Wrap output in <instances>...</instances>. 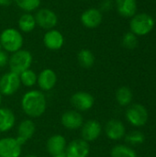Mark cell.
<instances>
[{
    "label": "cell",
    "instance_id": "17",
    "mask_svg": "<svg viewBox=\"0 0 156 157\" xmlns=\"http://www.w3.org/2000/svg\"><path fill=\"white\" fill-rule=\"evenodd\" d=\"M36 132V125L31 120L22 121L17 127V140L21 145H24L29 140H30Z\"/></svg>",
    "mask_w": 156,
    "mask_h": 157
},
{
    "label": "cell",
    "instance_id": "24",
    "mask_svg": "<svg viewBox=\"0 0 156 157\" xmlns=\"http://www.w3.org/2000/svg\"><path fill=\"white\" fill-rule=\"evenodd\" d=\"M13 2L25 13L36 11L40 6V0H13Z\"/></svg>",
    "mask_w": 156,
    "mask_h": 157
},
{
    "label": "cell",
    "instance_id": "27",
    "mask_svg": "<svg viewBox=\"0 0 156 157\" xmlns=\"http://www.w3.org/2000/svg\"><path fill=\"white\" fill-rule=\"evenodd\" d=\"M122 45L128 50H133L138 46V37L131 31L126 32L121 40Z\"/></svg>",
    "mask_w": 156,
    "mask_h": 157
},
{
    "label": "cell",
    "instance_id": "10",
    "mask_svg": "<svg viewBox=\"0 0 156 157\" xmlns=\"http://www.w3.org/2000/svg\"><path fill=\"white\" fill-rule=\"evenodd\" d=\"M89 153V143L83 139H76L67 144L64 155L66 157H87Z\"/></svg>",
    "mask_w": 156,
    "mask_h": 157
},
{
    "label": "cell",
    "instance_id": "2",
    "mask_svg": "<svg viewBox=\"0 0 156 157\" xmlns=\"http://www.w3.org/2000/svg\"><path fill=\"white\" fill-rule=\"evenodd\" d=\"M24 39L21 32L14 28L5 29L0 33V46L6 52L13 53L22 49Z\"/></svg>",
    "mask_w": 156,
    "mask_h": 157
},
{
    "label": "cell",
    "instance_id": "23",
    "mask_svg": "<svg viewBox=\"0 0 156 157\" xmlns=\"http://www.w3.org/2000/svg\"><path fill=\"white\" fill-rule=\"evenodd\" d=\"M116 100L120 106H128L132 100V92L127 86L120 87L116 92Z\"/></svg>",
    "mask_w": 156,
    "mask_h": 157
},
{
    "label": "cell",
    "instance_id": "20",
    "mask_svg": "<svg viewBox=\"0 0 156 157\" xmlns=\"http://www.w3.org/2000/svg\"><path fill=\"white\" fill-rule=\"evenodd\" d=\"M16 124V116L14 112L7 108H0V132H6L14 128Z\"/></svg>",
    "mask_w": 156,
    "mask_h": 157
},
{
    "label": "cell",
    "instance_id": "18",
    "mask_svg": "<svg viewBox=\"0 0 156 157\" xmlns=\"http://www.w3.org/2000/svg\"><path fill=\"white\" fill-rule=\"evenodd\" d=\"M125 126L118 120H110L105 127V132L108 139L113 141L120 140L125 136Z\"/></svg>",
    "mask_w": 156,
    "mask_h": 157
},
{
    "label": "cell",
    "instance_id": "25",
    "mask_svg": "<svg viewBox=\"0 0 156 157\" xmlns=\"http://www.w3.org/2000/svg\"><path fill=\"white\" fill-rule=\"evenodd\" d=\"M111 157H137V155L133 149L127 145L119 144L112 148Z\"/></svg>",
    "mask_w": 156,
    "mask_h": 157
},
{
    "label": "cell",
    "instance_id": "13",
    "mask_svg": "<svg viewBox=\"0 0 156 157\" xmlns=\"http://www.w3.org/2000/svg\"><path fill=\"white\" fill-rule=\"evenodd\" d=\"M61 122L65 129L70 131H74L82 127L84 123V118L81 112L75 109H71L65 111L62 115Z\"/></svg>",
    "mask_w": 156,
    "mask_h": 157
},
{
    "label": "cell",
    "instance_id": "6",
    "mask_svg": "<svg viewBox=\"0 0 156 157\" xmlns=\"http://www.w3.org/2000/svg\"><path fill=\"white\" fill-rule=\"evenodd\" d=\"M34 17L37 25L46 30L54 29L58 23V17L56 13L50 8L38 9Z\"/></svg>",
    "mask_w": 156,
    "mask_h": 157
},
{
    "label": "cell",
    "instance_id": "3",
    "mask_svg": "<svg viewBox=\"0 0 156 157\" xmlns=\"http://www.w3.org/2000/svg\"><path fill=\"white\" fill-rule=\"evenodd\" d=\"M154 18L148 13H136L130 21L131 31L138 36H145L149 34L154 28Z\"/></svg>",
    "mask_w": 156,
    "mask_h": 157
},
{
    "label": "cell",
    "instance_id": "16",
    "mask_svg": "<svg viewBox=\"0 0 156 157\" xmlns=\"http://www.w3.org/2000/svg\"><path fill=\"white\" fill-rule=\"evenodd\" d=\"M57 83V75L52 69H43L38 75L37 84L41 91L51 90Z\"/></svg>",
    "mask_w": 156,
    "mask_h": 157
},
{
    "label": "cell",
    "instance_id": "26",
    "mask_svg": "<svg viewBox=\"0 0 156 157\" xmlns=\"http://www.w3.org/2000/svg\"><path fill=\"white\" fill-rule=\"evenodd\" d=\"M19 78H20L21 85H23L27 87H31L37 84L38 75L33 70H31L29 68V69L24 71L23 73H21L19 75Z\"/></svg>",
    "mask_w": 156,
    "mask_h": 157
},
{
    "label": "cell",
    "instance_id": "36",
    "mask_svg": "<svg viewBox=\"0 0 156 157\" xmlns=\"http://www.w3.org/2000/svg\"><path fill=\"white\" fill-rule=\"evenodd\" d=\"M0 50H1V46H0Z\"/></svg>",
    "mask_w": 156,
    "mask_h": 157
},
{
    "label": "cell",
    "instance_id": "5",
    "mask_svg": "<svg viewBox=\"0 0 156 157\" xmlns=\"http://www.w3.org/2000/svg\"><path fill=\"white\" fill-rule=\"evenodd\" d=\"M21 86L19 75L11 71L4 74L0 77V94L4 96H12L19 89Z\"/></svg>",
    "mask_w": 156,
    "mask_h": 157
},
{
    "label": "cell",
    "instance_id": "15",
    "mask_svg": "<svg viewBox=\"0 0 156 157\" xmlns=\"http://www.w3.org/2000/svg\"><path fill=\"white\" fill-rule=\"evenodd\" d=\"M66 146H67L66 139L61 134H54L51 136L46 143L47 152L52 157L64 154Z\"/></svg>",
    "mask_w": 156,
    "mask_h": 157
},
{
    "label": "cell",
    "instance_id": "7",
    "mask_svg": "<svg viewBox=\"0 0 156 157\" xmlns=\"http://www.w3.org/2000/svg\"><path fill=\"white\" fill-rule=\"evenodd\" d=\"M70 102L75 110L79 112L87 111L91 109L95 104L94 97L86 91H78L72 95Z\"/></svg>",
    "mask_w": 156,
    "mask_h": 157
},
{
    "label": "cell",
    "instance_id": "1",
    "mask_svg": "<svg viewBox=\"0 0 156 157\" xmlns=\"http://www.w3.org/2000/svg\"><path fill=\"white\" fill-rule=\"evenodd\" d=\"M21 108L24 113L30 118L42 116L47 109V100L44 93L40 90L26 92L21 98Z\"/></svg>",
    "mask_w": 156,
    "mask_h": 157
},
{
    "label": "cell",
    "instance_id": "30",
    "mask_svg": "<svg viewBox=\"0 0 156 157\" xmlns=\"http://www.w3.org/2000/svg\"><path fill=\"white\" fill-rule=\"evenodd\" d=\"M8 56L6 54V52L5 51H2V49L0 50V68L5 67L7 63H8Z\"/></svg>",
    "mask_w": 156,
    "mask_h": 157
},
{
    "label": "cell",
    "instance_id": "12",
    "mask_svg": "<svg viewBox=\"0 0 156 157\" xmlns=\"http://www.w3.org/2000/svg\"><path fill=\"white\" fill-rule=\"evenodd\" d=\"M101 124L96 120H89L83 123L81 127V139L87 143L96 141L101 134Z\"/></svg>",
    "mask_w": 156,
    "mask_h": 157
},
{
    "label": "cell",
    "instance_id": "35",
    "mask_svg": "<svg viewBox=\"0 0 156 157\" xmlns=\"http://www.w3.org/2000/svg\"><path fill=\"white\" fill-rule=\"evenodd\" d=\"M83 1H88V0H83Z\"/></svg>",
    "mask_w": 156,
    "mask_h": 157
},
{
    "label": "cell",
    "instance_id": "32",
    "mask_svg": "<svg viewBox=\"0 0 156 157\" xmlns=\"http://www.w3.org/2000/svg\"><path fill=\"white\" fill-rule=\"evenodd\" d=\"M53 157H66V155H65L64 154H63V155H56V156H53Z\"/></svg>",
    "mask_w": 156,
    "mask_h": 157
},
{
    "label": "cell",
    "instance_id": "34",
    "mask_svg": "<svg viewBox=\"0 0 156 157\" xmlns=\"http://www.w3.org/2000/svg\"><path fill=\"white\" fill-rule=\"evenodd\" d=\"M1 104H2V95L0 94V106H1Z\"/></svg>",
    "mask_w": 156,
    "mask_h": 157
},
{
    "label": "cell",
    "instance_id": "9",
    "mask_svg": "<svg viewBox=\"0 0 156 157\" xmlns=\"http://www.w3.org/2000/svg\"><path fill=\"white\" fill-rule=\"evenodd\" d=\"M22 145L17 138L5 137L0 139V157H20Z\"/></svg>",
    "mask_w": 156,
    "mask_h": 157
},
{
    "label": "cell",
    "instance_id": "11",
    "mask_svg": "<svg viewBox=\"0 0 156 157\" xmlns=\"http://www.w3.org/2000/svg\"><path fill=\"white\" fill-rule=\"evenodd\" d=\"M81 23L87 29L97 28L103 20V13L96 7H91L85 10L80 17Z\"/></svg>",
    "mask_w": 156,
    "mask_h": 157
},
{
    "label": "cell",
    "instance_id": "29",
    "mask_svg": "<svg viewBox=\"0 0 156 157\" xmlns=\"http://www.w3.org/2000/svg\"><path fill=\"white\" fill-rule=\"evenodd\" d=\"M114 6V2L113 0H102L100 3V7L98 8L102 13L103 12H108L109 10H111L113 8Z\"/></svg>",
    "mask_w": 156,
    "mask_h": 157
},
{
    "label": "cell",
    "instance_id": "22",
    "mask_svg": "<svg viewBox=\"0 0 156 157\" xmlns=\"http://www.w3.org/2000/svg\"><path fill=\"white\" fill-rule=\"evenodd\" d=\"M77 61L80 66L86 69H89L95 64L96 57L89 49H82L77 53Z\"/></svg>",
    "mask_w": 156,
    "mask_h": 157
},
{
    "label": "cell",
    "instance_id": "14",
    "mask_svg": "<svg viewBox=\"0 0 156 157\" xmlns=\"http://www.w3.org/2000/svg\"><path fill=\"white\" fill-rule=\"evenodd\" d=\"M43 44L51 51H58L64 44V37L58 29H50L43 35Z\"/></svg>",
    "mask_w": 156,
    "mask_h": 157
},
{
    "label": "cell",
    "instance_id": "4",
    "mask_svg": "<svg viewBox=\"0 0 156 157\" xmlns=\"http://www.w3.org/2000/svg\"><path fill=\"white\" fill-rule=\"evenodd\" d=\"M33 57L29 51L21 49L16 52L11 53L8 58V66L11 72L20 75L24 71L30 68Z\"/></svg>",
    "mask_w": 156,
    "mask_h": 157
},
{
    "label": "cell",
    "instance_id": "19",
    "mask_svg": "<svg viewBox=\"0 0 156 157\" xmlns=\"http://www.w3.org/2000/svg\"><path fill=\"white\" fill-rule=\"evenodd\" d=\"M118 13L123 17H132L137 13V0H115Z\"/></svg>",
    "mask_w": 156,
    "mask_h": 157
},
{
    "label": "cell",
    "instance_id": "8",
    "mask_svg": "<svg viewBox=\"0 0 156 157\" xmlns=\"http://www.w3.org/2000/svg\"><path fill=\"white\" fill-rule=\"evenodd\" d=\"M126 118L131 125L141 127L147 122L148 111L143 105L133 104L127 109Z\"/></svg>",
    "mask_w": 156,
    "mask_h": 157
},
{
    "label": "cell",
    "instance_id": "21",
    "mask_svg": "<svg viewBox=\"0 0 156 157\" xmlns=\"http://www.w3.org/2000/svg\"><path fill=\"white\" fill-rule=\"evenodd\" d=\"M18 29L24 33H29L33 31L37 26L34 15L30 13H24L20 16L17 21Z\"/></svg>",
    "mask_w": 156,
    "mask_h": 157
},
{
    "label": "cell",
    "instance_id": "31",
    "mask_svg": "<svg viewBox=\"0 0 156 157\" xmlns=\"http://www.w3.org/2000/svg\"><path fill=\"white\" fill-rule=\"evenodd\" d=\"M13 3V0H0V6H8Z\"/></svg>",
    "mask_w": 156,
    "mask_h": 157
},
{
    "label": "cell",
    "instance_id": "33",
    "mask_svg": "<svg viewBox=\"0 0 156 157\" xmlns=\"http://www.w3.org/2000/svg\"><path fill=\"white\" fill-rule=\"evenodd\" d=\"M25 157H38V156H36V155H27V156H25Z\"/></svg>",
    "mask_w": 156,
    "mask_h": 157
},
{
    "label": "cell",
    "instance_id": "28",
    "mask_svg": "<svg viewBox=\"0 0 156 157\" xmlns=\"http://www.w3.org/2000/svg\"><path fill=\"white\" fill-rule=\"evenodd\" d=\"M125 140L128 144L131 145H137V144H142L144 142L145 137L143 132L139 131H133L130 132L128 135H126Z\"/></svg>",
    "mask_w": 156,
    "mask_h": 157
}]
</instances>
